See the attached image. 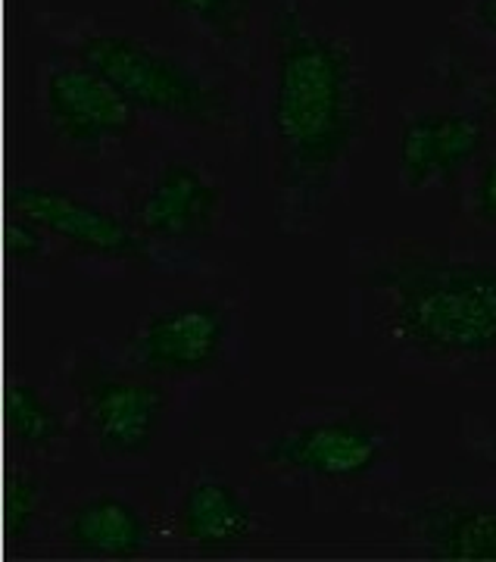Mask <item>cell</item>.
<instances>
[{
    "mask_svg": "<svg viewBox=\"0 0 496 562\" xmlns=\"http://www.w3.org/2000/svg\"><path fill=\"white\" fill-rule=\"evenodd\" d=\"M259 132L279 232H318L375 135L362 44L325 0L269 3L259 35Z\"/></svg>",
    "mask_w": 496,
    "mask_h": 562,
    "instance_id": "6da1fadb",
    "label": "cell"
},
{
    "mask_svg": "<svg viewBox=\"0 0 496 562\" xmlns=\"http://www.w3.org/2000/svg\"><path fill=\"white\" fill-rule=\"evenodd\" d=\"M377 331L425 362L496 357V262L453 260L399 244L359 269Z\"/></svg>",
    "mask_w": 496,
    "mask_h": 562,
    "instance_id": "7a4b0ae2",
    "label": "cell"
},
{
    "mask_svg": "<svg viewBox=\"0 0 496 562\" xmlns=\"http://www.w3.org/2000/svg\"><path fill=\"white\" fill-rule=\"evenodd\" d=\"M38 22L47 38L94 66L140 116L200 138L240 135L244 106L218 60L144 38L103 16L47 13Z\"/></svg>",
    "mask_w": 496,
    "mask_h": 562,
    "instance_id": "3957f363",
    "label": "cell"
},
{
    "mask_svg": "<svg viewBox=\"0 0 496 562\" xmlns=\"http://www.w3.org/2000/svg\"><path fill=\"white\" fill-rule=\"evenodd\" d=\"M399 428L372 394H316L253 443L259 475L313 501H350L375 491L397 469Z\"/></svg>",
    "mask_w": 496,
    "mask_h": 562,
    "instance_id": "277c9868",
    "label": "cell"
},
{
    "mask_svg": "<svg viewBox=\"0 0 496 562\" xmlns=\"http://www.w3.org/2000/svg\"><path fill=\"white\" fill-rule=\"evenodd\" d=\"M66 384L100 460L132 465L154 453L172 406L169 382L138 369L125 353L79 344L66 362Z\"/></svg>",
    "mask_w": 496,
    "mask_h": 562,
    "instance_id": "5b68a950",
    "label": "cell"
},
{
    "mask_svg": "<svg viewBox=\"0 0 496 562\" xmlns=\"http://www.w3.org/2000/svg\"><path fill=\"white\" fill-rule=\"evenodd\" d=\"M240 344L235 306L218 297L159 303L132 328L125 357L162 382H198L225 372Z\"/></svg>",
    "mask_w": 496,
    "mask_h": 562,
    "instance_id": "8992f818",
    "label": "cell"
},
{
    "mask_svg": "<svg viewBox=\"0 0 496 562\" xmlns=\"http://www.w3.org/2000/svg\"><path fill=\"white\" fill-rule=\"evenodd\" d=\"M38 110L54 144L81 160L110 157L144 120L94 66L63 47L38 63Z\"/></svg>",
    "mask_w": 496,
    "mask_h": 562,
    "instance_id": "52a82bcc",
    "label": "cell"
},
{
    "mask_svg": "<svg viewBox=\"0 0 496 562\" xmlns=\"http://www.w3.org/2000/svg\"><path fill=\"white\" fill-rule=\"evenodd\" d=\"M13 210L38 222L54 244L84 260L138 262V266L154 260L150 241L135 228V222L79 191L29 181L16 191Z\"/></svg>",
    "mask_w": 496,
    "mask_h": 562,
    "instance_id": "ba28073f",
    "label": "cell"
},
{
    "mask_svg": "<svg viewBox=\"0 0 496 562\" xmlns=\"http://www.w3.org/2000/svg\"><path fill=\"white\" fill-rule=\"evenodd\" d=\"M225 206V184L206 166L166 157L135 191L128 220L147 241L184 244L216 235Z\"/></svg>",
    "mask_w": 496,
    "mask_h": 562,
    "instance_id": "9c48e42d",
    "label": "cell"
},
{
    "mask_svg": "<svg viewBox=\"0 0 496 562\" xmlns=\"http://www.w3.org/2000/svg\"><path fill=\"white\" fill-rule=\"evenodd\" d=\"M491 138V113L472 106H425L399 128V184L406 191H431L456 184L484 154Z\"/></svg>",
    "mask_w": 496,
    "mask_h": 562,
    "instance_id": "30bf717a",
    "label": "cell"
},
{
    "mask_svg": "<svg viewBox=\"0 0 496 562\" xmlns=\"http://www.w3.org/2000/svg\"><path fill=\"white\" fill-rule=\"evenodd\" d=\"M397 519L421 557L496 562V501L469 491H428L403 503Z\"/></svg>",
    "mask_w": 496,
    "mask_h": 562,
    "instance_id": "8fae6325",
    "label": "cell"
},
{
    "mask_svg": "<svg viewBox=\"0 0 496 562\" xmlns=\"http://www.w3.org/2000/svg\"><path fill=\"white\" fill-rule=\"evenodd\" d=\"M262 519L250 497L218 469H198L176 501V531L206 557L238 553L257 541Z\"/></svg>",
    "mask_w": 496,
    "mask_h": 562,
    "instance_id": "7c38bea8",
    "label": "cell"
},
{
    "mask_svg": "<svg viewBox=\"0 0 496 562\" xmlns=\"http://www.w3.org/2000/svg\"><path fill=\"white\" fill-rule=\"evenodd\" d=\"M157 525L120 491H94L69 503L57 519V541L84 560H140L150 553Z\"/></svg>",
    "mask_w": 496,
    "mask_h": 562,
    "instance_id": "4fadbf2b",
    "label": "cell"
},
{
    "mask_svg": "<svg viewBox=\"0 0 496 562\" xmlns=\"http://www.w3.org/2000/svg\"><path fill=\"white\" fill-rule=\"evenodd\" d=\"M162 20L198 44L213 60L250 69L259 57L257 0H154Z\"/></svg>",
    "mask_w": 496,
    "mask_h": 562,
    "instance_id": "5bb4252c",
    "label": "cell"
},
{
    "mask_svg": "<svg viewBox=\"0 0 496 562\" xmlns=\"http://www.w3.org/2000/svg\"><path fill=\"white\" fill-rule=\"evenodd\" d=\"M7 435L29 457H54L69 441V422L41 387L16 382L7 397Z\"/></svg>",
    "mask_w": 496,
    "mask_h": 562,
    "instance_id": "9a60e30c",
    "label": "cell"
},
{
    "mask_svg": "<svg viewBox=\"0 0 496 562\" xmlns=\"http://www.w3.org/2000/svg\"><path fill=\"white\" fill-rule=\"evenodd\" d=\"M50 484L35 469H20L7 484V535L10 541H25L47 513Z\"/></svg>",
    "mask_w": 496,
    "mask_h": 562,
    "instance_id": "2e32d148",
    "label": "cell"
},
{
    "mask_svg": "<svg viewBox=\"0 0 496 562\" xmlns=\"http://www.w3.org/2000/svg\"><path fill=\"white\" fill-rule=\"evenodd\" d=\"M472 210L475 220L496 232V110L491 113V138L481 154L475 169V184H472Z\"/></svg>",
    "mask_w": 496,
    "mask_h": 562,
    "instance_id": "e0dca14e",
    "label": "cell"
},
{
    "mask_svg": "<svg viewBox=\"0 0 496 562\" xmlns=\"http://www.w3.org/2000/svg\"><path fill=\"white\" fill-rule=\"evenodd\" d=\"M7 247L13 250V260L20 262L22 269H32L38 262L50 260L54 238L41 228L38 222L29 220L25 213L16 210L10 220V232H7Z\"/></svg>",
    "mask_w": 496,
    "mask_h": 562,
    "instance_id": "ac0fdd59",
    "label": "cell"
},
{
    "mask_svg": "<svg viewBox=\"0 0 496 562\" xmlns=\"http://www.w3.org/2000/svg\"><path fill=\"white\" fill-rule=\"evenodd\" d=\"M469 22L481 38L496 44V0H472L469 3Z\"/></svg>",
    "mask_w": 496,
    "mask_h": 562,
    "instance_id": "d6986e66",
    "label": "cell"
},
{
    "mask_svg": "<svg viewBox=\"0 0 496 562\" xmlns=\"http://www.w3.org/2000/svg\"><path fill=\"white\" fill-rule=\"evenodd\" d=\"M484 457H487V462L494 465V472H496V431L484 441Z\"/></svg>",
    "mask_w": 496,
    "mask_h": 562,
    "instance_id": "ffe728a7",
    "label": "cell"
}]
</instances>
